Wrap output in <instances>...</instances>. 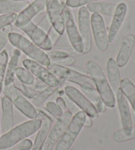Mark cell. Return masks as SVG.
I'll use <instances>...</instances> for the list:
<instances>
[{"mask_svg":"<svg viewBox=\"0 0 135 150\" xmlns=\"http://www.w3.org/2000/svg\"><path fill=\"white\" fill-rule=\"evenodd\" d=\"M65 93L69 100L82 109V111L85 112L89 117L96 118L98 117L99 112L95 106L76 88L71 86H67L65 88Z\"/></svg>","mask_w":135,"mask_h":150,"instance_id":"obj_12","label":"cell"},{"mask_svg":"<svg viewBox=\"0 0 135 150\" xmlns=\"http://www.w3.org/2000/svg\"><path fill=\"white\" fill-rule=\"evenodd\" d=\"M84 125L86 126V127H92V119L90 117L88 118L87 117H86L85 122V125Z\"/></svg>","mask_w":135,"mask_h":150,"instance_id":"obj_44","label":"cell"},{"mask_svg":"<svg viewBox=\"0 0 135 150\" xmlns=\"http://www.w3.org/2000/svg\"><path fill=\"white\" fill-rule=\"evenodd\" d=\"M86 115L84 111H77L58 142L55 150H69L85 125Z\"/></svg>","mask_w":135,"mask_h":150,"instance_id":"obj_4","label":"cell"},{"mask_svg":"<svg viewBox=\"0 0 135 150\" xmlns=\"http://www.w3.org/2000/svg\"><path fill=\"white\" fill-rule=\"evenodd\" d=\"M95 150H107V149H95Z\"/></svg>","mask_w":135,"mask_h":150,"instance_id":"obj_47","label":"cell"},{"mask_svg":"<svg viewBox=\"0 0 135 150\" xmlns=\"http://www.w3.org/2000/svg\"><path fill=\"white\" fill-rule=\"evenodd\" d=\"M47 15L53 28L60 35H63L65 28L63 12L67 5L61 4L59 0H45Z\"/></svg>","mask_w":135,"mask_h":150,"instance_id":"obj_7","label":"cell"},{"mask_svg":"<svg viewBox=\"0 0 135 150\" xmlns=\"http://www.w3.org/2000/svg\"><path fill=\"white\" fill-rule=\"evenodd\" d=\"M13 104L18 111L29 119H35L38 117V112L31 103L26 100L22 94L17 96L12 101Z\"/></svg>","mask_w":135,"mask_h":150,"instance_id":"obj_21","label":"cell"},{"mask_svg":"<svg viewBox=\"0 0 135 150\" xmlns=\"http://www.w3.org/2000/svg\"><path fill=\"white\" fill-rule=\"evenodd\" d=\"M23 65L33 76L41 80L48 87L60 88L65 82L64 80H59L52 72L43 65L29 59H25Z\"/></svg>","mask_w":135,"mask_h":150,"instance_id":"obj_6","label":"cell"},{"mask_svg":"<svg viewBox=\"0 0 135 150\" xmlns=\"http://www.w3.org/2000/svg\"><path fill=\"white\" fill-rule=\"evenodd\" d=\"M63 16L65 28L70 43L77 52L82 53L83 44L82 39H81L79 31L78 30L77 26L75 24L73 15L67 6H66L64 9Z\"/></svg>","mask_w":135,"mask_h":150,"instance_id":"obj_13","label":"cell"},{"mask_svg":"<svg viewBox=\"0 0 135 150\" xmlns=\"http://www.w3.org/2000/svg\"><path fill=\"white\" fill-rule=\"evenodd\" d=\"M13 27L11 25L5 26V28L0 30V53L4 50V47L6 45L7 43L9 40L8 36L9 34L12 33Z\"/></svg>","mask_w":135,"mask_h":150,"instance_id":"obj_32","label":"cell"},{"mask_svg":"<svg viewBox=\"0 0 135 150\" xmlns=\"http://www.w3.org/2000/svg\"><path fill=\"white\" fill-rule=\"evenodd\" d=\"M13 84H14L15 87L21 92V94L28 98L34 99L40 93V92L32 89L31 86H28V85L23 84L18 79H14Z\"/></svg>","mask_w":135,"mask_h":150,"instance_id":"obj_27","label":"cell"},{"mask_svg":"<svg viewBox=\"0 0 135 150\" xmlns=\"http://www.w3.org/2000/svg\"><path fill=\"white\" fill-rule=\"evenodd\" d=\"M57 63L56 64H58L59 65H61V66H63V67H67V66H72L76 62V60H75V59L74 57H67L66 58H64V59H62L60 60H58V61H56Z\"/></svg>","mask_w":135,"mask_h":150,"instance_id":"obj_41","label":"cell"},{"mask_svg":"<svg viewBox=\"0 0 135 150\" xmlns=\"http://www.w3.org/2000/svg\"><path fill=\"white\" fill-rule=\"evenodd\" d=\"M13 1H28L29 0H13Z\"/></svg>","mask_w":135,"mask_h":150,"instance_id":"obj_46","label":"cell"},{"mask_svg":"<svg viewBox=\"0 0 135 150\" xmlns=\"http://www.w3.org/2000/svg\"><path fill=\"white\" fill-rule=\"evenodd\" d=\"M45 109L50 113L57 118H59L63 113L62 109L59 108L58 104L53 101L48 102L45 105Z\"/></svg>","mask_w":135,"mask_h":150,"instance_id":"obj_34","label":"cell"},{"mask_svg":"<svg viewBox=\"0 0 135 150\" xmlns=\"http://www.w3.org/2000/svg\"><path fill=\"white\" fill-rule=\"evenodd\" d=\"M81 90L83 94L95 106L98 112H104L106 111V105L102 101L99 93L94 87V86L81 88Z\"/></svg>","mask_w":135,"mask_h":150,"instance_id":"obj_22","label":"cell"},{"mask_svg":"<svg viewBox=\"0 0 135 150\" xmlns=\"http://www.w3.org/2000/svg\"><path fill=\"white\" fill-rule=\"evenodd\" d=\"M115 93L123 129L126 131H130L133 128V122L127 100L123 94L121 88Z\"/></svg>","mask_w":135,"mask_h":150,"instance_id":"obj_17","label":"cell"},{"mask_svg":"<svg viewBox=\"0 0 135 150\" xmlns=\"http://www.w3.org/2000/svg\"><path fill=\"white\" fill-rule=\"evenodd\" d=\"M39 27L42 29L44 31H47V33L50 30V29L52 27V24H51L49 17L47 16H45L44 18L40 21V23L38 24Z\"/></svg>","mask_w":135,"mask_h":150,"instance_id":"obj_40","label":"cell"},{"mask_svg":"<svg viewBox=\"0 0 135 150\" xmlns=\"http://www.w3.org/2000/svg\"><path fill=\"white\" fill-rule=\"evenodd\" d=\"M98 1H100V0H67L66 5L67 7L76 8L82 7L85 5H87L88 4H90V3L96 2Z\"/></svg>","mask_w":135,"mask_h":150,"instance_id":"obj_36","label":"cell"},{"mask_svg":"<svg viewBox=\"0 0 135 150\" xmlns=\"http://www.w3.org/2000/svg\"><path fill=\"white\" fill-rule=\"evenodd\" d=\"M21 51L18 49H15L13 52L12 57L11 58L9 63L7 64L6 74H5L4 86H7L13 83L15 79V74L16 69L17 68L18 60L21 57Z\"/></svg>","mask_w":135,"mask_h":150,"instance_id":"obj_25","label":"cell"},{"mask_svg":"<svg viewBox=\"0 0 135 150\" xmlns=\"http://www.w3.org/2000/svg\"><path fill=\"white\" fill-rule=\"evenodd\" d=\"M37 112L38 117H39L42 120V125L38 129V132L32 146V150H42L52 124V119L45 112L40 110H38Z\"/></svg>","mask_w":135,"mask_h":150,"instance_id":"obj_16","label":"cell"},{"mask_svg":"<svg viewBox=\"0 0 135 150\" xmlns=\"http://www.w3.org/2000/svg\"><path fill=\"white\" fill-rule=\"evenodd\" d=\"M59 88H51V87H47L45 90H42L40 92L36 98L33 99L32 103L36 107H39L42 105V104L44 102V101L47 100V99L50 97V96L53 94L55 92H56Z\"/></svg>","mask_w":135,"mask_h":150,"instance_id":"obj_31","label":"cell"},{"mask_svg":"<svg viewBox=\"0 0 135 150\" xmlns=\"http://www.w3.org/2000/svg\"><path fill=\"white\" fill-rule=\"evenodd\" d=\"M56 103L58 104L59 108H60L62 109L63 112H65V111H68V109H67L66 102H65V101L63 98H62L61 97H59V98H57Z\"/></svg>","mask_w":135,"mask_h":150,"instance_id":"obj_43","label":"cell"},{"mask_svg":"<svg viewBox=\"0 0 135 150\" xmlns=\"http://www.w3.org/2000/svg\"><path fill=\"white\" fill-rule=\"evenodd\" d=\"M106 66L108 82L112 90L116 92L121 88V80L119 67L113 58H109L107 60Z\"/></svg>","mask_w":135,"mask_h":150,"instance_id":"obj_20","label":"cell"},{"mask_svg":"<svg viewBox=\"0 0 135 150\" xmlns=\"http://www.w3.org/2000/svg\"><path fill=\"white\" fill-rule=\"evenodd\" d=\"M2 107V128L4 132H7L12 129L14 125L13 108L11 100L6 96L1 99Z\"/></svg>","mask_w":135,"mask_h":150,"instance_id":"obj_19","label":"cell"},{"mask_svg":"<svg viewBox=\"0 0 135 150\" xmlns=\"http://www.w3.org/2000/svg\"><path fill=\"white\" fill-rule=\"evenodd\" d=\"M127 10V5L125 2H121L117 5L107 34L109 43H112L115 40L125 19Z\"/></svg>","mask_w":135,"mask_h":150,"instance_id":"obj_15","label":"cell"},{"mask_svg":"<svg viewBox=\"0 0 135 150\" xmlns=\"http://www.w3.org/2000/svg\"><path fill=\"white\" fill-rule=\"evenodd\" d=\"M48 70L58 78L59 80H67L75 84L79 85L80 88L91 86L92 80L90 76L80 73L77 71L72 70L66 67L59 65L56 63H51L48 67Z\"/></svg>","mask_w":135,"mask_h":150,"instance_id":"obj_5","label":"cell"},{"mask_svg":"<svg viewBox=\"0 0 135 150\" xmlns=\"http://www.w3.org/2000/svg\"><path fill=\"white\" fill-rule=\"evenodd\" d=\"M48 57L50 59H52L53 61H58L62 59L69 57V55L67 52H62V51H52L48 53Z\"/></svg>","mask_w":135,"mask_h":150,"instance_id":"obj_37","label":"cell"},{"mask_svg":"<svg viewBox=\"0 0 135 150\" xmlns=\"http://www.w3.org/2000/svg\"><path fill=\"white\" fill-rule=\"evenodd\" d=\"M92 33L98 50L106 52L109 47L106 23L101 15L93 13L90 17Z\"/></svg>","mask_w":135,"mask_h":150,"instance_id":"obj_8","label":"cell"},{"mask_svg":"<svg viewBox=\"0 0 135 150\" xmlns=\"http://www.w3.org/2000/svg\"><path fill=\"white\" fill-rule=\"evenodd\" d=\"M79 33L83 44V53H88L90 52L92 46V28L90 23V12L86 7L82 6L80 8L78 13Z\"/></svg>","mask_w":135,"mask_h":150,"instance_id":"obj_9","label":"cell"},{"mask_svg":"<svg viewBox=\"0 0 135 150\" xmlns=\"http://www.w3.org/2000/svg\"><path fill=\"white\" fill-rule=\"evenodd\" d=\"M17 13H9L0 15V30L5 26L11 25L17 18Z\"/></svg>","mask_w":135,"mask_h":150,"instance_id":"obj_33","label":"cell"},{"mask_svg":"<svg viewBox=\"0 0 135 150\" xmlns=\"http://www.w3.org/2000/svg\"><path fill=\"white\" fill-rule=\"evenodd\" d=\"M135 138V127L130 131H126L124 129L119 130L114 132L113 135V140L117 142H123Z\"/></svg>","mask_w":135,"mask_h":150,"instance_id":"obj_30","label":"cell"},{"mask_svg":"<svg viewBox=\"0 0 135 150\" xmlns=\"http://www.w3.org/2000/svg\"><path fill=\"white\" fill-rule=\"evenodd\" d=\"M32 89H34V90L38 91V92H42V90H45V88H47L48 86L44 84V82H42L41 80H40L39 79H36L34 80V82L33 84H32L31 86H30Z\"/></svg>","mask_w":135,"mask_h":150,"instance_id":"obj_42","label":"cell"},{"mask_svg":"<svg viewBox=\"0 0 135 150\" xmlns=\"http://www.w3.org/2000/svg\"><path fill=\"white\" fill-rule=\"evenodd\" d=\"M116 7L117 5L115 4L101 1L93 2L86 5V8L89 11V12L97 13L99 15L109 16V17L113 16L114 14Z\"/></svg>","mask_w":135,"mask_h":150,"instance_id":"obj_24","label":"cell"},{"mask_svg":"<svg viewBox=\"0 0 135 150\" xmlns=\"http://www.w3.org/2000/svg\"><path fill=\"white\" fill-rule=\"evenodd\" d=\"M8 38L13 46L28 56L32 60L47 67L51 64V59L48 54L25 36L12 32L9 34Z\"/></svg>","mask_w":135,"mask_h":150,"instance_id":"obj_3","label":"cell"},{"mask_svg":"<svg viewBox=\"0 0 135 150\" xmlns=\"http://www.w3.org/2000/svg\"><path fill=\"white\" fill-rule=\"evenodd\" d=\"M86 68L89 76L95 84L96 90L105 105L109 108H113L116 101L115 94L100 66L95 61H88Z\"/></svg>","mask_w":135,"mask_h":150,"instance_id":"obj_1","label":"cell"},{"mask_svg":"<svg viewBox=\"0 0 135 150\" xmlns=\"http://www.w3.org/2000/svg\"><path fill=\"white\" fill-rule=\"evenodd\" d=\"M20 29L28 36L31 41L41 50L50 51L52 49L53 44L47 33L40 28L32 21H30Z\"/></svg>","mask_w":135,"mask_h":150,"instance_id":"obj_11","label":"cell"},{"mask_svg":"<svg viewBox=\"0 0 135 150\" xmlns=\"http://www.w3.org/2000/svg\"><path fill=\"white\" fill-rule=\"evenodd\" d=\"M8 53L5 50L0 53V94L4 88V80L8 64Z\"/></svg>","mask_w":135,"mask_h":150,"instance_id":"obj_29","label":"cell"},{"mask_svg":"<svg viewBox=\"0 0 135 150\" xmlns=\"http://www.w3.org/2000/svg\"><path fill=\"white\" fill-rule=\"evenodd\" d=\"M32 146L33 144L29 139H24L17 144V148L20 150H31Z\"/></svg>","mask_w":135,"mask_h":150,"instance_id":"obj_39","label":"cell"},{"mask_svg":"<svg viewBox=\"0 0 135 150\" xmlns=\"http://www.w3.org/2000/svg\"><path fill=\"white\" fill-rule=\"evenodd\" d=\"M135 36L133 34H128L123 40L116 59V63L119 67H123L129 62L133 52Z\"/></svg>","mask_w":135,"mask_h":150,"instance_id":"obj_18","label":"cell"},{"mask_svg":"<svg viewBox=\"0 0 135 150\" xmlns=\"http://www.w3.org/2000/svg\"><path fill=\"white\" fill-rule=\"evenodd\" d=\"M29 4L28 1L0 0V15L20 13Z\"/></svg>","mask_w":135,"mask_h":150,"instance_id":"obj_23","label":"cell"},{"mask_svg":"<svg viewBox=\"0 0 135 150\" xmlns=\"http://www.w3.org/2000/svg\"><path fill=\"white\" fill-rule=\"evenodd\" d=\"M3 92L9 100H11V101L14 100V99L17 97V96L21 94V92L18 91L17 88L15 87L13 83L7 86H4V88H3Z\"/></svg>","mask_w":135,"mask_h":150,"instance_id":"obj_35","label":"cell"},{"mask_svg":"<svg viewBox=\"0 0 135 150\" xmlns=\"http://www.w3.org/2000/svg\"><path fill=\"white\" fill-rule=\"evenodd\" d=\"M67 0H59V1L61 3V4H66V2H67Z\"/></svg>","mask_w":135,"mask_h":150,"instance_id":"obj_45","label":"cell"},{"mask_svg":"<svg viewBox=\"0 0 135 150\" xmlns=\"http://www.w3.org/2000/svg\"><path fill=\"white\" fill-rule=\"evenodd\" d=\"M15 75L18 80L28 86H31L33 84L35 79L34 76L26 69L23 67H17L15 71Z\"/></svg>","mask_w":135,"mask_h":150,"instance_id":"obj_28","label":"cell"},{"mask_svg":"<svg viewBox=\"0 0 135 150\" xmlns=\"http://www.w3.org/2000/svg\"><path fill=\"white\" fill-rule=\"evenodd\" d=\"M134 84H135V80H134ZM135 85V84H134Z\"/></svg>","mask_w":135,"mask_h":150,"instance_id":"obj_48","label":"cell"},{"mask_svg":"<svg viewBox=\"0 0 135 150\" xmlns=\"http://www.w3.org/2000/svg\"><path fill=\"white\" fill-rule=\"evenodd\" d=\"M47 34L48 37H49L50 41L52 43L53 46L57 44V42L59 41V40L61 36L60 34L57 33L55 29L53 28V26L50 29V30L48 32Z\"/></svg>","mask_w":135,"mask_h":150,"instance_id":"obj_38","label":"cell"},{"mask_svg":"<svg viewBox=\"0 0 135 150\" xmlns=\"http://www.w3.org/2000/svg\"><path fill=\"white\" fill-rule=\"evenodd\" d=\"M45 8V0H35L17 15L14 22L16 27L20 28L28 23Z\"/></svg>","mask_w":135,"mask_h":150,"instance_id":"obj_14","label":"cell"},{"mask_svg":"<svg viewBox=\"0 0 135 150\" xmlns=\"http://www.w3.org/2000/svg\"><path fill=\"white\" fill-rule=\"evenodd\" d=\"M41 125V119H35L13 128L0 137V149H6L14 146L38 130Z\"/></svg>","mask_w":135,"mask_h":150,"instance_id":"obj_2","label":"cell"},{"mask_svg":"<svg viewBox=\"0 0 135 150\" xmlns=\"http://www.w3.org/2000/svg\"><path fill=\"white\" fill-rule=\"evenodd\" d=\"M72 118V114L71 111H67L63 112V115L58 118L55 125L48 134L46 140L45 142L42 150H52L53 147L58 144L61 139L64 131L69 125Z\"/></svg>","mask_w":135,"mask_h":150,"instance_id":"obj_10","label":"cell"},{"mask_svg":"<svg viewBox=\"0 0 135 150\" xmlns=\"http://www.w3.org/2000/svg\"><path fill=\"white\" fill-rule=\"evenodd\" d=\"M121 89L135 112V85L127 78L121 81Z\"/></svg>","mask_w":135,"mask_h":150,"instance_id":"obj_26","label":"cell"}]
</instances>
